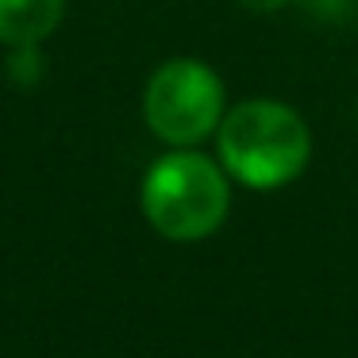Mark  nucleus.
I'll use <instances>...</instances> for the list:
<instances>
[{"mask_svg": "<svg viewBox=\"0 0 358 358\" xmlns=\"http://www.w3.org/2000/svg\"><path fill=\"white\" fill-rule=\"evenodd\" d=\"M355 120H358V108H355Z\"/></svg>", "mask_w": 358, "mask_h": 358, "instance_id": "6e6552de", "label": "nucleus"}, {"mask_svg": "<svg viewBox=\"0 0 358 358\" xmlns=\"http://www.w3.org/2000/svg\"><path fill=\"white\" fill-rule=\"evenodd\" d=\"M227 112L224 78L201 58H170L143 85V120L166 147H201Z\"/></svg>", "mask_w": 358, "mask_h": 358, "instance_id": "7ed1b4c3", "label": "nucleus"}, {"mask_svg": "<svg viewBox=\"0 0 358 358\" xmlns=\"http://www.w3.org/2000/svg\"><path fill=\"white\" fill-rule=\"evenodd\" d=\"M212 139L220 166L235 185L258 193L296 181L312 158V131L304 116L273 96H247L231 104Z\"/></svg>", "mask_w": 358, "mask_h": 358, "instance_id": "f257e3e1", "label": "nucleus"}, {"mask_svg": "<svg viewBox=\"0 0 358 358\" xmlns=\"http://www.w3.org/2000/svg\"><path fill=\"white\" fill-rule=\"evenodd\" d=\"M139 208L162 239L201 243L231 212V173L196 147H170L143 173Z\"/></svg>", "mask_w": 358, "mask_h": 358, "instance_id": "f03ea898", "label": "nucleus"}, {"mask_svg": "<svg viewBox=\"0 0 358 358\" xmlns=\"http://www.w3.org/2000/svg\"><path fill=\"white\" fill-rule=\"evenodd\" d=\"M66 16V0H0V43L27 47L55 35Z\"/></svg>", "mask_w": 358, "mask_h": 358, "instance_id": "20e7f679", "label": "nucleus"}, {"mask_svg": "<svg viewBox=\"0 0 358 358\" xmlns=\"http://www.w3.org/2000/svg\"><path fill=\"white\" fill-rule=\"evenodd\" d=\"M250 12H278V8H289V0H243Z\"/></svg>", "mask_w": 358, "mask_h": 358, "instance_id": "0eeeda50", "label": "nucleus"}, {"mask_svg": "<svg viewBox=\"0 0 358 358\" xmlns=\"http://www.w3.org/2000/svg\"><path fill=\"white\" fill-rule=\"evenodd\" d=\"M289 4H296L304 16L320 20V24H343L358 8V0H289Z\"/></svg>", "mask_w": 358, "mask_h": 358, "instance_id": "423d86ee", "label": "nucleus"}, {"mask_svg": "<svg viewBox=\"0 0 358 358\" xmlns=\"http://www.w3.org/2000/svg\"><path fill=\"white\" fill-rule=\"evenodd\" d=\"M8 78L16 85H35L43 78V43L8 47Z\"/></svg>", "mask_w": 358, "mask_h": 358, "instance_id": "39448f33", "label": "nucleus"}]
</instances>
